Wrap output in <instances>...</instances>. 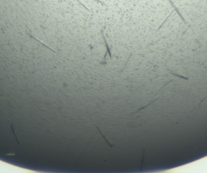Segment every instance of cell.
Returning a JSON list of instances; mask_svg holds the SVG:
<instances>
[{"label": "cell", "instance_id": "6da1fadb", "mask_svg": "<svg viewBox=\"0 0 207 173\" xmlns=\"http://www.w3.org/2000/svg\"><path fill=\"white\" fill-rule=\"evenodd\" d=\"M101 35H102V38H103V40H104V43H105L106 46V48H107V51H106V54H105L104 57V60H103V61H104V62H102V64H106L104 61H105V60H106V57H107V54H108L110 58H112L111 48H109V46H108V45L107 41V40H106V37H105V36H104V31H103V30H102V29H101Z\"/></svg>", "mask_w": 207, "mask_h": 173}, {"label": "cell", "instance_id": "7a4b0ae2", "mask_svg": "<svg viewBox=\"0 0 207 173\" xmlns=\"http://www.w3.org/2000/svg\"><path fill=\"white\" fill-rule=\"evenodd\" d=\"M76 1H77V3H78L81 6H82V7L84 8L86 10H88V12H92L91 10H90L89 9H88L87 7H86V6L84 5V4H83L81 1V0H76Z\"/></svg>", "mask_w": 207, "mask_h": 173}]
</instances>
